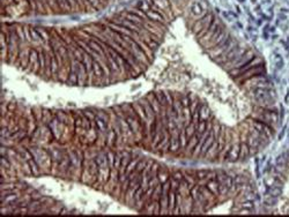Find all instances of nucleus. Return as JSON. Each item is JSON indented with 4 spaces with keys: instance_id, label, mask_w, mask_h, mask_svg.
Instances as JSON below:
<instances>
[{
    "instance_id": "obj_2",
    "label": "nucleus",
    "mask_w": 289,
    "mask_h": 217,
    "mask_svg": "<svg viewBox=\"0 0 289 217\" xmlns=\"http://www.w3.org/2000/svg\"><path fill=\"white\" fill-rule=\"evenodd\" d=\"M116 141H117V139H116L115 129H113V127H109L108 128V136H106V141H105V146L112 147L116 143Z\"/></svg>"
},
{
    "instance_id": "obj_12",
    "label": "nucleus",
    "mask_w": 289,
    "mask_h": 217,
    "mask_svg": "<svg viewBox=\"0 0 289 217\" xmlns=\"http://www.w3.org/2000/svg\"><path fill=\"white\" fill-rule=\"evenodd\" d=\"M88 1H89V2L92 4V5H94V6H95V5H97V4H98V0H88Z\"/></svg>"
},
{
    "instance_id": "obj_4",
    "label": "nucleus",
    "mask_w": 289,
    "mask_h": 217,
    "mask_svg": "<svg viewBox=\"0 0 289 217\" xmlns=\"http://www.w3.org/2000/svg\"><path fill=\"white\" fill-rule=\"evenodd\" d=\"M36 30L40 32V37H42V39H43V43H44V44H49V42H50L49 32H47L45 29H43V28H37Z\"/></svg>"
},
{
    "instance_id": "obj_6",
    "label": "nucleus",
    "mask_w": 289,
    "mask_h": 217,
    "mask_svg": "<svg viewBox=\"0 0 289 217\" xmlns=\"http://www.w3.org/2000/svg\"><path fill=\"white\" fill-rule=\"evenodd\" d=\"M108 163H109L110 168H113L115 164V158H116V153H108Z\"/></svg>"
},
{
    "instance_id": "obj_11",
    "label": "nucleus",
    "mask_w": 289,
    "mask_h": 217,
    "mask_svg": "<svg viewBox=\"0 0 289 217\" xmlns=\"http://www.w3.org/2000/svg\"><path fill=\"white\" fill-rule=\"evenodd\" d=\"M67 2H68V5L71 8L75 7V5H76V1H75V0H67Z\"/></svg>"
},
{
    "instance_id": "obj_9",
    "label": "nucleus",
    "mask_w": 289,
    "mask_h": 217,
    "mask_svg": "<svg viewBox=\"0 0 289 217\" xmlns=\"http://www.w3.org/2000/svg\"><path fill=\"white\" fill-rule=\"evenodd\" d=\"M16 34H17V36H19V39H21V41H24V39H26L24 34H23V30L21 29V28H17V29H16Z\"/></svg>"
},
{
    "instance_id": "obj_7",
    "label": "nucleus",
    "mask_w": 289,
    "mask_h": 217,
    "mask_svg": "<svg viewBox=\"0 0 289 217\" xmlns=\"http://www.w3.org/2000/svg\"><path fill=\"white\" fill-rule=\"evenodd\" d=\"M82 113H83V116H86L87 118H89L90 120H94V119L96 118V116H95V112H94V111L85 110V111H82Z\"/></svg>"
},
{
    "instance_id": "obj_3",
    "label": "nucleus",
    "mask_w": 289,
    "mask_h": 217,
    "mask_svg": "<svg viewBox=\"0 0 289 217\" xmlns=\"http://www.w3.org/2000/svg\"><path fill=\"white\" fill-rule=\"evenodd\" d=\"M126 19H128L130 21H132L133 23H135L137 25H141L142 27V24L144 23V19L140 18L139 15H137L134 12H130L126 14Z\"/></svg>"
},
{
    "instance_id": "obj_10",
    "label": "nucleus",
    "mask_w": 289,
    "mask_h": 217,
    "mask_svg": "<svg viewBox=\"0 0 289 217\" xmlns=\"http://www.w3.org/2000/svg\"><path fill=\"white\" fill-rule=\"evenodd\" d=\"M34 116L36 120H40L42 119V111H34Z\"/></svg>"
},
{
    "instance_id": "obj_5",
    "label": "nucleus",
    "mask_w": 289,
    "mask_h": 217,
    "mask_svg": "<svg viewBox=\"0 0 289 217\" xmlns=\"http://www.w3.org/2000/svg\"><path fill=\"white\" fill-rule=\"evenodd\" d=\"M67 82L71 83V84H76V83H78V74H76L75 72H71L68 74Z\"/></svg>"
},
{
    "instance_id": "obj_8",
    "label": "nucleus",
    "mask_w": 289,
    "mask_h": 217,
    "mask_svg": "<svg viewBox=\"0 0 289 217\" xmlns=\"http://www.w3.org/2000/svg\"><path fill=\"white\" fill-rule=\"evenodd\" d=\"M57 2L60 8H71L68 2H67V0H57Z\"/></svg>"
},
{
    "instance_id": "obj_1",
    "label": "nucleus",
    "mask_w": 289,
    "mask_h": 217,
    "mask_svg": "<svg viewBox=\"0 0 289 217\" xmlns=\"http://www.w3.org/2000/svg\"><path fill=\"white\" fill-rule=\"evenodd\" d=\"M110 166H105V168H99L98 170V179L101 182H106L110 179Z\"/></svg>"
}]
</instances>
